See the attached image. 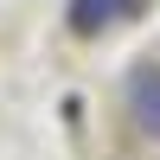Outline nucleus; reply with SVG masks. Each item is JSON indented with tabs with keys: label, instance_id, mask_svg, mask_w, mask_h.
Instances as JSON below:
<instances>
[{
	"label": "nucleus",
	"instance_id": "obj_1",
	"mask_svg": "<svg viewBox=\"0 0 160 160\" xmlns=\"http://www.w3.org/2000/svg\"><path fill=\"white\" fill-rule=\"evenodd\" d=\"M122 109L141 141H160V58H135L122 71Z\"/></svg>",
	"mask_w": 160,
	"mask_h": 160
},
{
	"label": "nucleus",
	"instance_id": "obj_2",
	"mask_svg": "<svg viewBox=\"0 0 160 160\" xmlns=\"http://www.w3.org/2000/svg\"><path fill=\"white\" fill-rule=\"evenodd\" d=\"M122 13H135V0H71V7H64V19H71L77 38H96V32H109Z\"/></svg>",
	"mask_w": 160,
	"mask_h": 160
}]
</instances>
